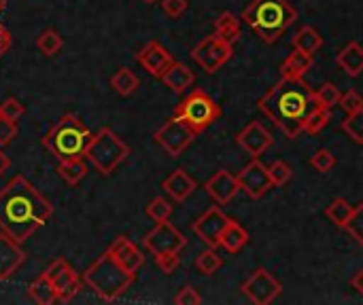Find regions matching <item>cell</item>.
<instances>
[{"instance_id": "obj_1", "label": "cell", "mask_w": 363, "mask_h": 305, "mask_svg": "<svg viewBox=\"0 0 363 305\" xmlns=\"http://www.w3.org/2000/svg\"><path fill=\"white\" fill-rule=\"evenodd\" d=\"M53 214V206L38 189L23 176H13L0 189V229L23 244L32 238Z\"/></svg>"}, {"instance_id": "obj_2", "label": "cell", "mask_w": 363, "mask_h": 305, "mask_svg": "<svg viewBox=\"0 0 363 305\" xmlns=\"http://www.w3.org/2000/svg\"><path fill=\"white\" fill-rule=\"evenodd\" d=\"M315 91L302 79L283 76L277 85H272L259 100L257 108L289 138H298L304 132V123L308 115L315 110Z\"/></svg>"}, {"instance_id": "obj_3", "label": "cell", "mask_w": 363, "mask_h": 305, "mask_svg": "<svg viewBox=\"0 0 363 305\" xmlns=\"http://www.w3.org/2000/svg\"><path fill=\"white\" fill-rule=\"evenodd\" d=\"M242 19L259 40L272 45L298 19V11L289 0H251L242 11Z\"/></svg>"}, {"instance_id": "obj_4", "label": "cell", "mask_w": 363, "mask_h": 305, "mask_svg": "<svg viewBox=\"0 0 363 305\" xmlns=\"http://www.w3.org/2000/svg\"><path fill=\"white\" fill-rule=\"evenodd\" d=\"M91 138L94 134L89 127L74 113H68L49 130V134L43 138V146L55 155L57 161H70L85 157Z\"/></svg>"}, {"instance_id": "obj_5", "label": "cell", "mask_w": 363, "mask_h": 305, "mask_svg": "<svg viewBox=\"0 0 363 305\" xmlns=\"http://www.w3.org/2000/svg\"><path fill=\"white\" fill-rule=\"evenodd\" d=\"M83 284H87L102 301L111 304L119 299L134 282L136 274L123 270L115 257L106 251L102 257H98L85 272H83Z\"/></svg>"}, {"instance_id": "obj_6", "label": "cell", "mask_w": 363, "mask_h": 305, "mask_svg": "<svg viewBox=\"0 0 363 305\" xmlns=\"http://www.w3.org/2000/svg\"><path fill=\"white\" fill-rule=\"evenodd\" d=\"M128 155H130V146L111 127H102L98 134H94L85 151V157L102 176L113 174L125 161Z\"/></svg>"}, {"instance_id": "obj_7", "label": "cell", "mask_w": 363, "mask_h": 305, "mask_svg": "<svg viewBox=\"0 0 363 305\" xmlns=\"http://www.w3.org/2000/svg\"><path fill=\"white\" fill-rule=\"evenodd\" d=\"M174 115L189 123L198 134H202L221 117V106L204 89H194L181 100V104H177Z\"/></svg>"}, {"instance_id": "obj_8", "label": "cell", "mask_w": 363, "mask_h": 305, "mask_svg": "<svg viewBox=\"0 0 363 305\" xmlns=\"http://www.w3.org/2000/svg\"><path fill=\"white\" fill-rule=\"evenodd\" d=\"M196 136H198V132L189 125V123H185L181 117H172V119H168L155 134H153V138H155V142L170 155V157H181L183 153H185V149L196 140Z\"/></svg>"}, {"instance_id": "obj_9", "label": "cell", "mask_w": 363, "mask_h": 305, "mask_svg": "<svg viewBox=\"0 0 363 305\" xmlns=\"http://www.w3.org/2000/svg\"><path fill=\"white\" fill-rule=\"evenodd\" d=\"M234 53V45L221 40L217 34H211L206 38H202L194 49H191V57L194 62L200 64V68L206 74H215L223 64H228V59Z\"/></svg>"}, {"instance_id": "obj_10", "label": "cell", "mask_w": 363, "mask_h": 305, "mask_svg": "<svg viewBox=\"0 0 363 305\" xmlns=\"http://www.w3.org/2000/svg\"><path fill=\"white\" fill-rule=\"evenodd\" d=\"M45 276L49 278V282L53 284V289L57 291V299L62 304H68L74 299V295L81 291L83 287V278L81 274H77V270L66 261V259H55L47 270Z\"/></svg>"}, {"instance_id": "obj_11", "label": "cell", "mask_w": 363, "mask_h": 305, "mask_svg": "<svg viewBox=\"0 0 363 305\" xmlns=\"http://www.w3.org/2000/svg\"><path fill=\"white\" fill-rule=\"evenodd\" d=\"M143 246L153 255H168V253H181L187 246L185 236L168 221L157 223L143 240Z\"/></svg>"}, {"instance_id": "obj_12", "label": "cell", "mask_w": 363, "mask_h": 305, "mask_svg": "<svg viewBox=\"0 0 363 305\" xmlns=\"http://www.w3.org/2000/svg\"><path fill=\"white\" fill-rule=\"evenodd\" d=\"M242 293L251 304L270 305L283 293V282L277 280L268 270H257L249 280L242 282Z\"/></svg>"}, {"instance_id": "obj_13", "label": "cell", "mask_w": 363, "mask_h": 305, "mask_svg": "<svg viewBox=\"0 0 363 305\" xmlns=\"http://www.w3.org/2000/svg\"><path fill=\"white\" fill-rule=\"evenodd\" d=\"M236 178H238L240 191H245L251 200H262L274 187L270 172L259 161V157H253V161L249 166H245V170Z\"/></svg>"}, {"instance_id": "obj_14", "label": "cell", "mask_w": 363, "mask_h": 305, "mask_svg": "<svg viewBox=\"0 0 363 305\" xmlns=\"http://www.w3.org/2000/svg\"><path fill=\"white\" fill-rule=\"evenodd\" d=\"M228 223H230V219L223 214V210H221L219 204H217V206L208 208V210L191 225V229H194V234H196L208 248H219V246H221V234H223V229L228 227Z\"/></svg>"}, {"instance_id": "obj_15", "label": "cell", "mask_w": 363, "mask_h": 305, "mask_svg": "<svg viewBox=\"0 0 363 305\" xmlns=\"http://www.w3.org/2000/svg\"><path fill=\"white\" fill-rule=\"evenodd\" d=\"M236 142L247 155L262 157L274 144V136L268 132V127L262 121H251L242 132H238Z\"/></svg>"}, {"instance_id": "obj_16", "label": "cell", "mask_w": 363, "mask_h": 305, "mask_svg": "<svg viewBox=\"0 0 363 305\" xmlns=\"http://www.w3.org/2000/svg\"><path fill=\"white\" fill-rule=\"evenodd\" d=\"M136 62H138L151 76L162 79L164 72L172 66L174 59H172L170 51H168L162 42L151 40V42H147V45L136 53Z\"/></svg>"}, {"instance_id": "obj_17", "label": "cell", "mask_w": 363, "mask_h": 305, "mask_svg": "<svg viewBox=\"0 0 363 305\" xmlns=\"http://www.w3.org/2000/svg\"><path fill=\"white\" fill-rule=\"evenodd\" d=\"M206 193L211 200H215V204L219 206H228L240 191V185H238V178L234 174H230L228 170H219L215 172L206 185H204Z\"/></svg>"}, {"instance_id": "obj_18", "label": "cell", "mask_w": 363, "mask_h": 305, "mask_svg": "<svg viewBox=\"0 0 363 305\" xmlns=\"http://www.w3.org/2000/svg\"><path fill=\"white\" fill-rule=\"evenodd\" d=\"M23 261H26V253L21 244L2 231L0 234V280H11L15 272L23 265Z\"/></svg>"}, {"instance_id": "obj_19", "label": "cell", "mask_w": 363, "mask_h": 305, "mask_svg": "<svg viewBox=\"0 0 363 305\" xmlns=\"http://www.w3.org/2000/svg\"><path fill=\"white\" fill-rule=\"evenodd\" d=\"M108 253L115 257V261H117L123 270H128V272H132V274H136V272L145 265L143 253H140L138 246H136L134 242H130L125 236L115 238L113 244L108 246Z\"/></svg>"}, {"instance_id": "obj_20", "label": "cell", "mask_w": 363, "mask_h": 305, "mask_svg": "<svg viewBox=\"0 0 363 305\" xmlns=\"http://www.w3.org/2000/svg\"><path fill=\"white\" fill-rule=\"evenodd\" d=\"M196 180L183 170V168H179V170H174L164 183H162V189L177 202V204H183L194 191H196Z\"/></svg>"}, {"instance_id": "obj_21", "label": "cell", "mask_w": 363, "mask_h": 305, "mask_svg": "<svg viewBox=\"0 0 363 305\" xmlns=\"http://www.w3.org/2000/svg\"><path fill=\"white\" fill-rule=\"evenodd\" d=\"M162 81H164V85H166L168 89H172L174 93H183L187 87H191V85L196 83V74H194V70H191L187 64H183V62H172V66L164 72Z\"/></svg>"}, {"instance_id": "obj_22", "label": "cell", "mask_w": 363, "mask_h": 305, "mask_svg": "<svg viewBox=\"0 0 363 305\" xmlns=\"http://www.w3.org/2000/svg\"><path fill=\"white\" fill-rule=\"evenodd\" d=\"M336 64L349 74V76H359L363 74V47L357 40H351L338 55H336Z\"/></svg>"}, {"instance_id": "obj_23", "label": "cell", "mask_w": 363, "mask_h": 305, "mask_svg": "<svg viewBox=\"0 0 363 305\" xmlns=\"http://www.w3.org/2000/svg\"><path fill=\"white\" fill-rule=\"evenodd\" d=\"M313 68V55L300 51V49H294L285 62L281 64V76H289V79H302L308 70Z\"/></svg>"}, {"instance_id": "obj_24", "label": "cell", "mask_w": 363, "mask_h": 305, "mask_svg": "<svg viewBox=\"0 0 363 305\" xmlns=\"http://www.w3.org/2000/svg\"><path fill=\"white\" fill-rule=\"evenodd\" d=\"M249 244V231L234 219H230L228 227L221 234V248H225L230 255H236Z\"/></svg>"}, {"instance_id": "obj_25", "label": "cell", "mask_w": 363, "mask_h": 305, "mask_svg": "<svg viewBox=\"0 0 363 305\" xmlns=\"http://www.w3.org/2000/svg\"><path fill=\"white\" fill-rule=\"evenodd\" d=\"M291 45H294V49H300V51H304V53H308V55H315V53L323 47V36L319 34L317 28H313V25H302L300 32L294 36Z\"/></svg>"}, {"instance_id": "obj_26", "label": "cell", "mask_w": 363, "mask_h": 305, "mask_svg": "<svg viewBox=\"0 0 363 305\" xmlns=\"http://www.w3.org/2000/svg\"><path fill=\"white\" fill-rule=\"evenodd\" d=\"M28 295L34 304L38 305H51L57 304V291L53 289V284L49 282V278L45 274H40L30 287H28Z\"/></svg>"}, {"instance_id": "obj_27", "label": "cell", "mask_w": 363, "mask_h": 305, "mask_svg": "<svg viewBox=\"0 0 363 305\" xmlns=\"http://www.w3.org/2000/svg\"><path fill=\"white\" fill-rule=\"evenodd\" d=\"M215 34H217L221 40L234 45V42L240 38V19H238L234 13H230V11L221 13L219 19L215 21Z\"/></svg>"}, {"instance_id": "obj_28", "label": "cell", "mask_w": 363, "mask_h": 305, "mask_svg": "<svg viewBox=\"0 0 363 305\" xmlns=\"http://www.w3.org/2000/svg\"><path fill=\"white\" fill-rule=\"evenodd\" d=\"M57 174H60V178H62L66 185L77 187V185L87 176V163L83 161V157H81V159H70V161H60Z\"/></svg>"}, {"instance_id": "obj_29", "label": "cell", "mask_w": 363, "mask_h": 305, "mask_svg": "<svg viewBox=\"0 0 363 305\" xmlns=\"http://www.w3.org/2000/svg\"><path fill=\"white\" fill-rule=\"evenodd\" d=\"M111 87L119 93V96H123V98H128V96H132L136 89H138V76L130 70V68H119L113 76H111Z\"/></svg>"}, {"instance_id": "obj_30", "label": "cell", "mask_w": 363, "mask_h": 305, "mask_svg": "<svg viewBox=\"0 0 363 305\" xmlns=\"http://www.w3.org/2000/svg\"><path fill=\"white\" fill-rule=\"evenodd\" d=\"M353 208H355V206H351L345 197H336V200L325 208V217H328L336 227L345 229L347 223H349V219H351V214H353Z\"/></svg>"}, {"instance_id": "obj_31", "label": "cell", "mask_w": 363, "mask_h": 305, "mask_svg": "<svg viewBox=\"0 0 363 305\" xmlns=\"http://www.w3.org/2000/svg\"><path fill=\"white\" fill-rule=\"evenodd\" d=\"M332 121V108H323V106H315V110L308 115L306 123H304V132L311 136H317L321 130L328 127V123Z\"/></svg>"}, {"instance_id": "obj_32", "label": "cell", "mask_w": 363, "mask_h": 305, "mask_svg": "<svg viewBox=\"0 0 363 305\" xmlns=\"http://www.w3.org/2000/svg\"><path fill=\"white\" fill-rule=\"evenodd\" d=\"M221 265H223V259L215 253V248H206V251L200 253L198 259H196V267H198V272H200L202 276H213V274H217V272L221 270Z\"/></svg>"}, {"instance_id": "obj_33", "label": "cell", "mask_w": 363, "mask_h": 305, "mask_svg": "<svg viewBox=\"0 0 363 305\" xmlns=\"http://www.w3.org/2000/svg\"><path fill=\"white\" fill-rule=\"evenodd\" d=\"M62 45H64V40H62V36L55 32V30H45L40 36H38V40H36V47H38V51L43 53V55H55L60 49H62Z\"/></svg>"}, {"instance_id": "obj_34", "label": "cell", "mask_w": 363, "mask_h": 305, "mask_svg": "<svg viewBox=\"0 0 363 305\" xmlns=\"http://www.w3.org/2000/svg\"><path fill=\"white\" fill-rule=\"evenodd\" d=\"M340 89L334 85V83H325V85H321L317 91H315V102H317V106H323V108H334V106H338V102H340Z\"/></svg>"}, {"instance_id": "obj_35", "label": "cell", "mask_w": 363, "mask_h": 305, "mask_svg": "<svg viewBox=\"0 0 363 305\" xmlns=\"http://www.w3.org/2000/svg\"><path fill=\"white\" fill-rule=\"evenodd\" d=\"M342 132H347V136L353 142L363 144V108L357 113L347 115V119L342 121Z\"/></svg>"}, {"instance_id": "obj_36", "label": "cell", "mask_w": 363, "mask_h": 305, "mask_svg": "<svg viewBox=\"0 0 363 305\" xmlns=\"http://www.w3.org/2000/svg\"><path fill=\"white\" fill-rule=\"evenodd\" d=\"M268 172H270V178H272L274 187H285L291 180V176H294V170H291V166L285 159L272 161L268 166Z\"/></svg>"}, {"instance_id": "obj_37", "label": "cell", "mask_w": 363, "mask_h": 305, "mask_svg": "<svg viewBox=\"0 0 363 305\" xmlns=\"http://www.w3.org/2000/svg\"><path fill=\"white\" fill-rule=\"evenodd\" d=\"M147 217L155 223H162V221H168L172 217V204L164 197H155L149 202L147 206Z\"/></svg>"}, {"instance_id": "obj_38", "label": "cell", "mask_w": 363, "mask_h": 305, "mask_svg": "<svg viewBox=\"0 0 363 305\" xmlns=\"http://www.w3.org/2000/svg\"><path fill=\"white\" fill-rule=\"evenodd\" d=\"M345 229L349 231V236H351L359 246H363V204L353 208V214H351V219H349V223H347Z\"/></svg>"}, {"instance_id": "obj_39", "label": "cell", "mask_w": 363, "mask_h": 305, "mask_svg": "<svg viewBox=\"0 0 363 305\" xmlns=\"http://www.w3.org/2000/svg\"><path fill=\"white\" fill-rule=\"evenodd\" d=\"M311 166H313L319 174H328V172H332V170H334V166H336V157H334V153H332V151H328V149H319V151L313 155Z\"/></svg>"}, {"instance_id": "obj_40", "label": "cell", "mask_w": 363, "mask_h": 305, "mask_svg": "<svg viewBox=\"0 0 363 305\" xmlns=\"http://www.w3.org/2000/svg\"><path fill=\"white\" fill-rule=\"evenodd\" d=\"M26 108L19 100L15 98H6L4 102H0V117L9 119V121H19L23 117Z\"/></svg>"}, {"instance_id": "obj_41", "label": "cell", "mask_w": 363, "mask_h": 305, "mask_svg": "<svg viewBox=\"0 0 363 305\" xmlns=\"http://www.w3.org/2000/svg\"><path fill=\"white\" fill-rule=\"evenodd\" d=\"M338 106H340L347 115L357 113V110H362L363 108V98L357 93V91H355V89H349V91H345V93L340 96Z\"/></svg>"}, {"instance_id": "obj_42", "label": "cell", "mask_w": 363, "mask_h": 305, "mask_svg": "<svg viewBox=\"0 0 363 305\" xmlns=\"http://www.w3.org/2000/svg\"><path fill=\"white\" fill-rule=\"evenodd\" d=\"M17 134H19L17 121H9V119L0 117V149L9 146L17 138Z\"/></svg>"}, {"instance_id": "obj_43", "label": "cell", "mask_w": 363, "mask_h": 305, "mask_svg": "<svg viewBox=\"0 0 363 305\" xmlns=\"http://www.w3.org/2000/svg\"><path fill=\"white\" fill-rule=\"evenodd\" d=\"M155 263H157V267L164 272V274H172V272H177V267L181 265V257H179V253H168V255H157L155 257Z\"/></svg>"}, {"instance_id": "obj_44", "label": "cell", "mask_w": 363, "mask_h": 305, "mask_svg": "<svg viewBox=\"0 0 363 305\" xmlns=\"http://www.w3.org/2000/svg\"><path fill=\"white\" fill-rule=\"evenodd\" d=\"M189 2L187 0H162V8L168 17L172 19H179L185 11H187Z\"/></svg>"}, {"instance_id": "obj_45", "label": "cell", "mask_w": 363, "mask_h": 305, "mask_svg": "<svg viewBox=\"0 0 363 305\" xmlns=\"http://www.w3.org/2000/svg\"><path fill=\"white\" fill-rule=\"evenodd\" d=\"M174 304L177 305H198L202 304V297L198 295V291L194 287H183L179 291V295L174 297Z\"/></svg>"}, {"instance_id": "obj_46", "label": "cell", "mask_w": 363, "mask_h": 305, "mask_svg": "<svg viewBox=\"0 0 363 305\" xmlns=\"http://www.w3.org/2000/svg\"><path fill=\"white\" fill-rule=\"evenodd\" d=\"M11 40H13V38H11V32L0 23V45H2L4 49H9V47H11Z\"/></svg>"}, {"instance_id": "obj_47", "label": "cell", "mask_w": 363, "mask_h": 305, "mask_svg": "<svg viewBox=\"0 0 363 305\" xmlns=\"http://www.w3.org/2000/svg\"><path fill=\"white\" fill-rule=\"evenodd\" d=\"M351 287H353L357 293H362L363 295V270H359V272L353 276V280H351Z\"/></svg>"}, {"instance_id": "obj_48", "label": "cell", "mask_w": 363, "mask_h": 305, "mask_svg": "<svg viewBox=\"0 0 363 305\" xmlns=\"http://www.w3.org/2000/svg\"><path fill=\"white\" fill-rule=\"evenodd\" d=\"M9 166H11V159H9L6 153L0 149V174H4V172L9 170Z\"/></svg>"}, {"instance_id": "obj_49", "label": "cell", "mask_w": 363, "mask_h": 305, "mask_svg": "<svg viewBox=\"0 0 363 305\" xmlns=\"http://www.w3.org/2000/svg\"><path fill=\"white\" fill-rule=\"evenodd\" d=\"M4 51H6V49H4V47L0 45V57H2V53H4Z\"/></svg>"}, {"instance_id": "obj_50", "label": "cell", "mask_w": 363, "mask_h": 305, "mask_svg": "<svg viewBox=\"0 0 363 305\" xmlns=\"http://www.w3.org/2000/svg\"><path fill=\"white\" fill-rule=\"evenodd\" d=\"M2 8H4V0H0V13H2Z\"/></svg>"}, {"instance_id": "obj_51", "label": "cell", "mask_w": 363, "mask_h": 305, "mask_svg": "<svg viewBox=\"0 0 363 305\" xmlns=\"http://www.w3.org/2000/svg\"><path fill=\"white\" fill-rule=\"evenodd\" d=\"M147 4H153V2H157V0H145Z\"/></svg>"}]
</instances>
